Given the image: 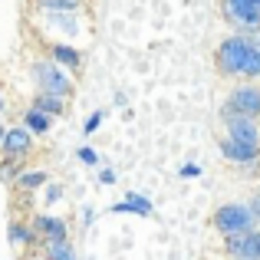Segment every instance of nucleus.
Here are the masks:
<instances>
[{"mask_svg": "<svg viewBox=\"0 0 260 260\" xmlns=\"http://www.w3.org/2000/svg\"><path fill=\"white\" fill-rule=\"evenodd\" d=\"M37 10H83V0H33Z\"/></svg>", "mask_w": 260, "mask_h": 260, "instance_id": "nucleus-19", "label": "nucleus"}, {"mask_svg": "<svg viewBox=\"0 0 260 260\" xmlns=\"http://www.w3.org/2000/svg\"><path fill=\"white\" fill-rule=\"evenodd\" d=\"M211 228L217 234H237V231H250V228H260V221L250 214L247 201H231V204H221V208L211 214Z\"/></svg>", "mask_w": 260, "mask_h": 260, "instance_id": "nucleus-3", "label": "nucleus"}, {"mask_svg": "<svg viewBox=\"0 0 260 260\" xmlns=\"http://www.w3.org/2000/svg\"><path fill=\"white\" fill-rule=\"evenodd\" d=\"M237 33H241L254 50H260V26H244V30H237Z\"/></svg>", "mask_w": 260, "mask_h": 260, "instance_id": "nucleus-21", "label": "nucleus"}, {"mask_svg": "<svg viewBox=\"0 0 260 260\" xmlns=\"http://www.w3.org/2000/svg\"><path fill=\"white\" fill-rule=\"evenodd\" d=\"M247 208H250V214H254L257 221H260V191H254V194L247 198Z\"/></svg>", "mask_w": 260, "mask_h": 260, "instance_id": "nucleus-23", "label": "nucleus"}, {"mask_svg": "<svg viewBox=\"0 0 260 260\" xmlns=\"http://www.w3.org/2000/svg\"><path fill=\"white\" fill-rule=\"evenodd\" d=\"M33 231L40 234V241H50V237H70V234H66V221H63V217H50V214H37V217H33Z\"/></svg>", "mask_w": 260, "mask_h": 260, "instance_id": "nucleus-14", "label": "nucleus"}, {"mask_svg": "<svg viewBox=\"0 0 260 260\" xmlns=\"http://www.w3.org/2000/svg\"><path fill=\"white\" fill-rule=\"evenodd\" d=\"M37 33L46 43H76L86 37V26L76 10H40L37 13Z\"/></svg>", "mask_w": 260, "mask_h": 260, "instance_id": "nucleus-1", "label": "nucleus"}, {"mask_svg": "<svg viewBox=\"0 0 260 260\" xmlns=\"http://www.w3.org/2000/svg\"><path fill=\"white\" fill-rule=\"evenodd\" d=\"M247 50H250V43L241 37V33H231V37H224L221 43H217V50H214V66H217V73H221L224 79L241 76V66H244Z\"/></svg>", "mask_w": 260, "mask_h": 260, "instance_id": "nucleus-4", "label": "nucleus"}, {"mask_svg": "<svg viewBox=\"0 0 260 260\" xmlns=\"http://www.w3.org/2000/svg\"><path fill=\"white\" fill-rule=\"evenodd\" d=\"M221 10L237 30H244V26H260V4H250V0H224Z\"/></svg>", "mask_w": 260, "mask_h": 260, "instance_id": "nucleus-10", "label": "nucleus"}, {"mask_svg": "<svg viewBox=\"0 0 260 260\" xmlns=\"http://www.w3.org/2000/svg\"><path fill=\"white\" fill-rule=\"evenodd\" d=\"M221 119H224L228 139L260 148V119H254V115H241V112H234V109H228V106L221 109Z\"/></svg>", "mask_w": 260, "mask_h": 260, "instance_id": "nucleus-5", "label": "nucleus"}, {"mask_svg": "<svg viewBox=\"0 0 260 260\" xmlns=\"http://www.w3.org/2000/svg\"><path fill=\"white\" fill-rule=\"evenodd\" d=\"M4 132H7V125H4V122H0V142H4Z\"/></svg>", "mask_w": 260, "mask_h": 260, "instance_id": "nucleus-28", "label": "nucleus"}, {"mask_svg": "<svg viewBox=\"0 0 260 260\" xmlns=\"http://www.w3.org/2000/svg\"><path fill=\"white\" fill-rule=\"evenodd\" d=\"M33 109H40V112H46V115H63L66 112V99L63 95H50V92H37V99H33Z\"/></svg>", "mask_w": 260, "mask_h": 260, "instance_id": "nucleus-17", "label": "nucleus"}, {"mask_svg": "<svg viewBox=\"0 0 260 260\" xmlns=\"http://www.w3.org/2000/svg\"><path fill=\"white\" fill-rule=\"evenodd\" d=\"M30 76L37 83V92H50V95H70L73 92V79L66 73V66H59L56 59H37L30 66Z\"/></svg>", "mask_w": 260, "mask_h": 260, "instance_id": "nucleus-2", "label": "nucleus"}, {"mask_svg": "<svg viewBox=\"0 0 260 260\" xmlns=\"http://www.w3.org/2000/svg\"><path fill=\"white\" fill-rule=\"evenodd\" d=\"M33 152V132L26 125H13L4 132V142H0V161H23L26 155Z\"/></svg>", "mask_w": 260, "mask_h": 260, "instance_id": "nucleus-7", "label": "nucleus"}, {"mask_svg": "<svg viewBox=\"0 0 260 260\" xmlns=\"http://www.w3.org/2000/svg\"><path fill=\"white\" fill-rule=\"evenodd\" d=\"M224 250L231 260H260V228L237 231L224 237Z\"/></svg>", "mask_w": 260, "mask_h": 260, "instance_id": "nucleus-6", "label": "nucleus"}, {"mask_svg": "<svg viewBox=\"0 0 260 260\" xmlns=\"http://www.w3.org/2000/svg\"><path fill=\"white\" fill-rule=\"evenodd\" d=\"M17 184L23 191H37L40 184H46V172H20L17 175Z\"/></svg>", "mask_w": 260, "mask_h": 260, "instance_id": "nucleus-20", "label": "nucleus"}, {"mask_svg": "<svg viewBox=\"0 0 260 260\" xmlns=\"http://www.w3.org/2000/svg\"><path fill=\"white\" fill-rule=\"evenodd\" d=\"M99 122H102V112H92V115H89V119H86V135H92L95 128H99Z\"/></svg>", "mask_w": 260, "mask_h": 260, "instance_id": "nucleus-24", "label": "nucleus"}, {"mask_svg": "<svg viewBox=\"0 0 260 260\" xmlns=\"http://www.w3.org/2000/svg\"><path fill=\"white\" fill-rule=\"evenodd\" d=\"M40 254L43 260H76L70 237H50V241H40Z\"/></svg>", "mask_w": 260, "mask_h": 260, "instance_id": "nucleus-12", "label": "nucleus"}, {"mask_svg": "<svg viewBox=\"0 0 260 260\" xmlns=\"http://www.w3.org/2000/svg\"><path fill=\"white\" fill-rule=\"evenodd\" d=\"M224 106L234 109V112H241V115H254V119H260V83L234 86L228 92V102H224Z\"/></svg>", "mask_w": 260, "mask_h": 260, "instance_id": "nucleus-9", "label": "nucleus"}, {"mask_svg": "<svg viewBox=\"0 0 260 260\" xmlns=\"http://www.w3.org/2000/svg\"><path fill=\"white\" fill-rule=\"evenodd\" d=\"M112 214H142V217H148V214H155V208H152V201L148 198H142V194H132L128 191L125 194V201H119V204H112Z\"/></svg>", "mask_w": 260, "mask_h": 260, "instance_id": "nucleus-13", "label": "nucleus"}, {"mask_svg": "<svg viewBox=\"0 0 260 260\" xmlns=\"http://www.w3.org/2000/svg\"><path fill=\"white\" fill-rule=\"evenodd\" d=\"M59 194H63V191H59V188H56V184H53V188H50V191H46V201H50V204H53V201H59Z\"/></svg>", "mask_w": 260, "mask_h": 260, "instance_id": "nucleus-25", "label": "nucleus"}, {"mask_svg": "<svg viewBox=\"0 0 260 260\" xmlns=\"http://www.w3.org/2000/svg\"><path fill=\"white\" fill-rule=\"evenodd\" d=\"M250 4H260V0H250Z\"/></svg>", "mask_w": 260, "mask_h": 260, "instance_id": "nucleus-29", "label": "nucleus"}, {"mask_svg": "<svg viewBox=\"0 0 260 260\" xmlns=\"http://www.w3.org/2000/svg\"><path fill=\"white\" fill-rule=\"evenodd\" d=\"M23 125L30 128L33 135H46V132L53 128V115H46V112H40V109L30 106V109L23 112Z\"/></svg>", "mask_w": 260, "mask_h": 260, "instance_id": "nucleus-16", "label": "nucleus"}, {"mask_svg": "<svg viewBox=\"0 0 260 260\" xmlns=\"http://www.w3.org/2000/svg\"><path fill=\"white\" fill-rule=\"evenodd\" d=\"M241 76L244 79H260V50H254V46H250L247 50V56H244V66H241Z\"/></svg>", "mask_w": 260, "mask_h": 260, "instance_id": "nucleus-18", "label": "nucleus"}, {"mask_svg": "<svg viewBox=\"0 0 260 260\" xmlns=\"http://www.w3.org/2000/svg\"><path fill=\"white\" fill-rule=\"evenodd\" d=\"M4 109H7V99H4V92H0V112H4Z\"/></svg>", "mask_w": 260, "mask_h": 260, "instance_id": "nucleus-27", "label": "nucleus"}, {"mask_svg": "<svg viewBox=\"0 0 260 260\" xmlns=\"http://www.w3.org/2000/svg\"><path fill=\"white\" fill-rule=\"evenodd\" d=\"M76 158L83 161V165H95V161H99V155H95L92 148H86V145H83V148H79V152H76Z\"/></svg>", "mask_w": 260, "mask_h": 260, "instance_id": "nucleus-22", "label": "nucleus"}, {"mask_svg": "<svg viewBox=\"0 0 260 260\" xmlns=\"http://www.w3.org/2000/svg\"><path fill=\"white\" fill-rule=\"evenodd\" d=\"M10 247L13 250H26V247H40V234L33 231V224H10Z\"/></svg>", "mask_w": 260, "mask_h": 260, "instance_id": "nucleus-15", "label": "nucleus"}, {"mask_svg": "<svg viewBox=\"0 0 260 260\" xmlns=\"http://www.w3.org/2000/svg\"><path fill=\"white\" fill-rule=\"evenodd\" d=\"M50 59H56L59 66L79 73L83 70V50L76 43H50Z\"/></svg>", "mask_w": 260, "mask_h": 260, "instance_id": "nucleus-11", "label": "nucleus"}, {"mask_svg": "<svg viewBox=\"0 0 260 260\" xmlns=\"http://www.w3.org/2000/svg\"><path fill=\"white\" fill-rule=\"evenodd\" d=\"M221 155H224V161L237 165L241 172H260V148H254V145H244V142H234V139L224 135Z\"/></svg>", "mask_w": 260, "mask_h": 260, "instance_id": "nucleus-8", "label": "nucleus"}, {"mask_svg": "<svg viewBox=\"0 0 260 260\" xmlns=\"http://www.w3.org/2000/svg\"><path fill=\"white\" fill-rule=\"evenodd\" d=\"M181 175H184V178H194V175H198V168H194V165H184V168H181Z\"/></svg>", "mask_w": 260, "mask_h": 260, "instance_id": "nucleus-26", "label": "nucleus"}]
</instances>
